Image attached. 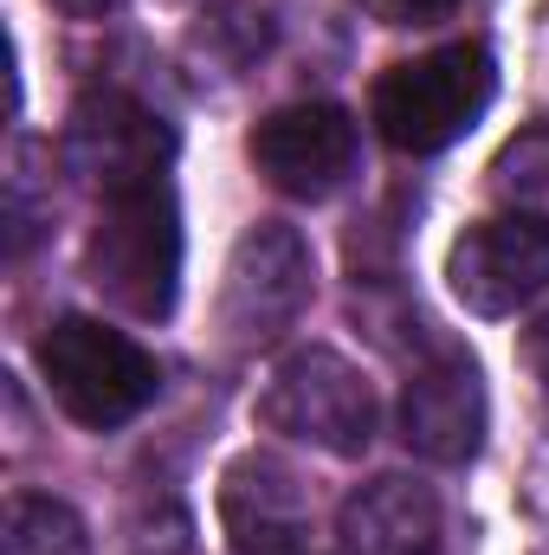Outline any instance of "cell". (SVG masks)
I'll return each mask as SVG.
<instances>
[{
	"instance_id": "6da1fadb",
	"label": "cell",
	"mask_w": 549,
	"mask_h": 555,
	"mask_svg": "<svg viewBox=\"0 0 549 555\" xmlns=\"http://www.w3.org/2000/svg\"><path fill=\"white\" fill-rule=\"evenodd\" d=\"M498 98V59L478 39H452L433 52H413L375 78L369 117L388 149L401 155H439L465 137Z\"/></svg>"
},
{
	"instance_id": "7a4b0ae2",
	"label": "cell",
	"mask_w": 549,
	"mask_h": 555,
	"mask_svg": "<svg viewBox=\"0 0 549 555\" xmlns=\"http://www.w3.org/2000/svg\"><path fill=\"white\" fill-rule=\"evenodd\" d=\"M33 362H39V382H46L52 408L85 433H117L162 395V362L137 336H124L98 317L46 323Z\"/></svg>"
},
{
	"instance_id": "3957f363",
	"label": "cell",
	"mask_w": 549,
	"mask_h": 555,
	"mask_svg": "<svg viewBox=\"0 0 549 555\" xmlns=\"http://www.w3.org/2000/svg\"><path fill=\"white\" fill-rule=\"evenodd\" d=\"M85 278L104 304L137 323H162L181 297V207L168 181L130 194H104L98 227L85 240Z\"/></svg>"
},
{
	"instance_id": "277c9868",
	"label": "cell",
	"mask_w": 549,
	"mask_h": 555,
	"mask_svg": "<svg viewBox=\"0 0 549 555\" xmlns=\"http://www.w3.org/2000/svg\"><path fill=\"white\" fill-rule=\"evenodd\" d=\"M259 420L284 439H297V446L356 459V452H369V439L382 426V408H375L369 375L349 356L310 343V349H291L272 369V382L259 395Z\"/></svg>"
},
{
	"instance_id": "5b68a950",
	"label": "cell",
	"mask_w": 549,
	"mask_h": 555,
	"mask_svg": "<svg viewBox=\"0 0 549 555\" xmlns=\"http://www.w3.org/2000/svg\"><path fill=\"white\" fill-rule=\"evenodd\" d=\"M310 291H317V266H310L304 233L284 220L246 227L220 278V304H214L220 336L233 349H266L310 310Z\"/></svg>"
},
{
	"instance_id": "8992f818",
	"label": "cell",
	"mask_w": 549,
	"mask_h": 555,
	"mask_svg": "<svg viewBox=\"0 0 549 555\" xmlns=\"http://www.w3.org/2000/svg\"><path fill=\"white\" fill-rule=\"evenodd\" d=\"M59 162H65V175H78L98 194H130L149 181H168L175 130L130 91H85L65 117Z\"/></svg>"
},
{
	"instance_id": "52a82bcc",
	"label": "cell",
	"mask_w": 549,
	"mask_h": 555,
	"mask_svg": "<svg viewBox=\"0 0 549 555\" xmlns=\"http://www.w3.org/2000/svg\"><path fill=\"white\" fill-rule=\"evenodd\" d=\"M485 375L465 349L433 343L401 388V439L426 465H472L485 446Z\"/></svg>"
},
{
	"instance_id": "ba28073f",
	"label": "cell",
	"mask_w": 549,
	"mask_h": 555,
	"mask_svg": "<svg viewBox=\"0 0 549 555\" xmlns=\"http://www.w3.org/2000/svg\"><path fill=\"white\" fill-rule=\"evenodd\" d=\"M253 168L291 201H330L349 175H356V117L343 104L304 98V104H278L272 117H259L253 130Z\"/></svg>"
},
{
	"instance_id": "9c48e42d",
	"label": "cell",
	"mask_w": 549,
	"mask_h": 555,
	"mask_svg": "<svg viewBox=\"0 0 549 555\" xmlns=\"http://www.w3.org/2000/svg\"><path fill=\"white\" fill-rule=\"evenodd\" d=\"M446 284L472 317H518L549 291V233L537 220H478L452 240Z\"/></svg>"
},
{
	"instance_id": "30bf717a",
	"label": "cell",
	"mask_w": 549,
	"mask_h": 555,
	"mask_svg": "<svg viewBox=\"0 0 549 555\" xmlns=\"http://www.w3.org/2000/svg\"><path fill=\"white\" fill-rule=\"evenodd\" d=\"M336 537H343V555H446V517L433 485L408 472H382L343 498Z\"/></svg>"
},
{
	"instance_id": "8fae6325",
	"label": "cell",
	"mask_w": 549,
	"mask_h": 555,
	"mask_svg": "<svg viewBox=\"0 0 549 555\" xmlns=\"http://www.w3.org/2000/svg\"><path fill=\"white\" fill-rule=\"evenodd\" d=\"M220 524L240 555H284L304 543L310 530V504L291 465H278L266 452H246L227 478H220Z\"/></svg>"
},
{
	"instance_id": "7c38bea8",
	"label": "cell",
	"mask_w": 549,
	"mask_h": 555,
	"mask_svg": "<svg viewBox=\"0 0 549 555\" xmlns=\"http://www.w3.org/2000/svg\"><path fill=\"white\" fill-rule=\"evenodd\" d=\"M491 194L518 214V220H537L549 233V124H531L498 149L491 162Z\"/></svg>"
},
{
	"instance_id": "4fadbf2b",
	"label": "cell",
	"mask_w": 549,
	"mask_h": 555,
	"mask_svg": "<svg viewBox=\"0 0 549 555\" xmlns=\"http://www.w3.org/2000/svg\"><path fill=\"white\" fill-rule=\"evenodd\" d=\"M0 555H91V537H85V517H78L72 504L20 491V498L7 504Z\"/></svg>"
},
{
	"instance_id": "5bb4252c",
	"label": "cell",
	"mask_w": 549,
	"mask_h": 555,
	"mask_svg": "<svg viewBox=\"0 0 549 555\" xmlns=\"http://www.w3.org/2000/svg\"><path fill=\"white\" fill-rule=\"evenodd\" d=\"M272 39V13L253 7V0H233V7H214L207 26H201V46H233V72L253 65Z\"/></svg>"
},
{
	"instance_id": "9a60e30c",
	"label": "cell",
	"mask_w": 549,
	"mask_h": 555,
	"mask_svg": "<svg viewBox=\"0 0 549 555\" xmlns=\"http://www.w3.org/2000/svg\"><path fill=\"white\" fill-rule=\"evenodd\" d=\"M459 0H362V13L369 20H382V26H433V20H446Z\"/></svg>"
},
{
	"instance_id": "2e32d148",
	"label": "cell",
	"mask_w": 549,
	"mask_h": 555,
	"mask_svg": "<svg viewBox=\"0 0 549 555\" xmlns=\"http://www.w3.org/2000/svg\"><path fill=\"white\" fill-rule=\"evenodd\" d=\"M524 362H531V375H537V388H544V401H549V317L524 336Z\"/></svg>"
},
{
	"instance_id": "e0dca14e",
	"label": "cell",
	"mask_w": 549,
	"mask_h": 555,
	"mask_svg": "<svg viewBox=\"0 0 549 555\" xmlns=\"http://www.w3.org/2000/svg\"><path fill=\"white\" fill-rule=\"evenodd\" d=\"M52 7H59L65 20H104V13H111L117 0H52Z\"/></svg>"
}]
</instances>
